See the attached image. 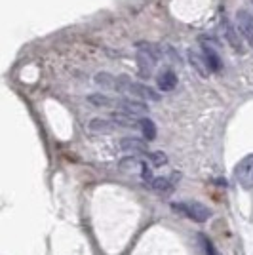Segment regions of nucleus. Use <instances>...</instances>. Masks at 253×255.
<instances>
[{
  "instance_id": "f257e3e1",
  "label": "nucleus",
  "mask_w": 253,
  "mask_h": 255,
  "mask_svg": "<svg viewBox=\"0 0 253 255\" xmlns=\"http://www.w3.org/2000/svg\"><path fill=\"white\" fill-rule=\"evenodd\" d=\"M116 92H122V94H129V96L137 97V99H148V101H160L158 92H154L152 88L143 84H137V82H131L127 76H118L116 78Z\"/></svg>"
},
{
  "instance_id": "f03ea898",
  "label": "nucleus",
  "mask_w": 253,
  "mask_h": 255,
  "mask_svg": "<svg viewBox=\"0 0 253 255\" xmlns=\"http://www.w3.org/2000/svg\"><path fill=\"white\" fill-rule=\"evenodd\" d=\"M160 53L156 52V48L141 44L137 48V65H139V75L143 78H148L154 71V65L158 61Z\"/></svg>"
},
{
  "instance_id": "7ed1b4c3",
  "label": "nucleus",
  "mask_w": 253,
  "mask_h": 255,
  "mask_svg": "<svg viewBox=\"0 0 253 255\" xmlns=\"http://www.w3.org/2000/svg\"><path fill=\"white\" fill-rule=\"evenodd\" d=\"M234 179L246 191L253 189V154L244 156L236 164V168H234Z\"/></svg>"
},
{
  "instance_id": "20e7f679",
  "label": "nucleus",
  "mask_w": 253,
  "mask_h": 255,
  "mask_svg": "<svg viewBox=\"0 0 253 255\" xmlns=\"http://www.w3.org/2000/svg\"><path fill=\"white\" fill-rule=\"evenodd\" d=\"M173 208L177 210V212L185 213L187 217L190 219H194V221H206V219H210V210L206 208V206H202V204H196V202H185V204H173Z\"/></svg>"
},
{
  "instance_id": "39448f33",
  "label": "nucleus",
  "mask_w": 253,
  "mask_h": 255,
  "mask_svg": "<svg viewBox=\"0 0 253 255\" xmlns=\"http://www.w3.org/2000/svg\"><path fill=\"white\" fill-rule=\"evenodd\" d=\"M236 23L242 38H246V42L253 48V15L248 10H238L236 13Z\"/></svg>"
},
{
  "instance_id": "423d86ee",
  "label": "nucleus",
  "mask_w": 253,
  "mask_h": 255,
  "mask_svg": "<svg viewBox=\"0 0 253 255\" xmlns=\"http://www.w3.org/2000/svg\"><path fill=\"white\" fill-rule=\"evenodd\" d=\"M116 109L122 111V115H127V117L148 113V107L143 101H139V99H118L116 101Z\"/></svg>"
},
{
  "instance_id": "0eeeda50",
  "label": "nucleus",
  "mask_w": 253,
  "mask_h": 255,
  "mask_svg": "<svg viewBox=\"0 0 253 255\" xmlns=\"http://www.w3.org/2000/svg\"><path fill=\"white\" fill-rule=\"evenodd\" d=\"M177 181H179V173L175 171L173 175H162V177H152V179L148 181V185L152 187V189H156V191H171L175 185H177Z\"/></svg>"
},
{
  "instance_id": "6e6552de",
  "label": "nucleus",
  "mask_w": 253,
  "mask_h": 255,
  "mask_svg": "<svg viewBox=\"0 0 253 255\" xmlns=\"http://www.w3.org/2000/svg\"><path fill=\"white\" fill-rule=\"evenodd\" d=\"M189 61L190 65L200 73L202 76H208L210 75V63H208V59H206V55L204 52H196V50H189Z\"/></svg>"
},
{
  "instance_id": "1a4fd4ad",
  "label": "nucleus",
  "mask_w": 253,
  "mask_h": 255,
  "mask_svg": "<svg viewBox=\"0 0 253 255\" xmlns=\"http://www.w3.org/2000/svg\"><path fill=\"white\" fill-rule=\"evenodd\" d=\"M116 128H120V124H118L113 117L109 118V120H105V118H95V120H92V122H90V131H94V133H107V131H115Z\"/></svg>"
},
{
  "instance_id": "9d476101",
  "label": "nucleus",
  "mask_w": 253,
  "mask_h": 255,
  "mask_svg": "<svg viewBox=\"0 0 253 255\" xmlns=\"http://www.w3.org/2000/svg\"><path fill=\"white\" fill-rule=\"evenodd\" d=\"M202 46H204V55H206V59H208V63H210V69L211 71H221V59H219V53L213 50V46L210 44L208 38H204L202 40Z\"/></svg>"
},
{
  "instance_id": "9b49d317",
  "label": "nucleus",
  "mask_w": 253,
  "mask_h": 255,
  "mask_svg": "<svg viewBox=\"0 0 253 255\" xmlns=\"http://www.w3.org/2000/svg\"><path fill=\"white\" fill-rule=\"evenodd\" d=\"M156 82H158V88L162 90V92H171L175 86H177V76H175V73L173 71H162L158 75V78H156Z\"/></svg>"
},
{
  "instance_id": "f8f14e48",
  "label": "nucleus",
  "mask_w": 253,
  "mask_h": 255,
  "mask_svg": "<svg viewBox=\"0 0 253 255\" xmlns=\"http://www.w3.org/2000/svg\"><path fill=\"white\" fill-rule=\"evenodd\" d=\"M223 29H225V34H227L229 44H231L238 53H242V36H238V32H236V29L232 27V23L225 21L223 23Z\"/></svg>"
},
{
  "instance_id": "ddd939ff",
  "label": "nucleus",
  "mask_w": 253,
  "mask_h": 255,
  "mask_svg": "<svg viewBox=\"0 0 253 255\" xmlns=\"http://www.w3.org/2000/svg\"><path fill=\"white\" fill-rule=\"evenodd\" d=\"M120 147L124 150H131V152H145L147 150V145H145V141H141V139H135V137H126L120 141Z\"/></svg>"
},
{
  "instance_id": "4468645a",
  "label": "nucleus",
  "mask_w": 253,
  "mask_h": 255,
  "mask_svg": "<svg viewBox=\"0 0 253 255\" xmlns=\"http://www.w3.org/2000/svg\"><path fill=\"white\" fill-rule=\"evenodd\" d=\"M139 126H141V131H143L145 139L150 141V139L156 137V126H154V122H152V120L143 118V120H139Z\"/></svg>"
},
{
  "instance_id": "2eb2a0df",
  "label": "nucleus",
  "mask_w": 253,
  "mask_h": 255,
  "mask_svg": "<svg viewBox=\"0 0 253 255\" xmlns=\"http://www.w3.org/2000/svg\"><path fill=\"white\" fill-rule=\"evenodd\" d=\"M95 82L99 86H103V88H116V78L113 75H109V73H99L95 76Z\"/></svg>"
},
{
  "instance_id": "dca6fc26",
  "label": "nucleus",
  "mask_w": 253,
  "mask_h": 255,
  "mask_svg": "<svg viewBox=\"0 0 253 255\" xmlns=\"http://www.w3.org/2000/svg\"><path fill=\"white\" fill-rule=\"evenodd\" d=\"M88 101H90V103H94V105H99V107H116L115 99L105 97V96H90L88 97Z\"/></svg>"
},
{
  "instance_id": "f3484780",
  "label": "nucleus",
  "mask_w": 253,
  "mask_h": 255,
  "mask_svg": "<svg viewBox=\"0 0 253 255\" xmlns=\"http://www.w3.org/2000/svg\"><path fill=\"white\" fill-rule=\"evenodd\" d=\"M148 160H150L152 166L160 168V166H164V164L168 162V156H166L164 152H152V154H148Z\"/></svg>"
}]
</instances>
